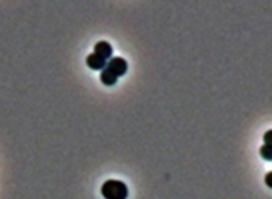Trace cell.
I'll return each mask as SVG.
<instances>
[{
    "instance_id": "6da1fadb",
    "label": "cell",
    "mask_w": 272,
    "mask_h": 199,
    "mask_svg": "<svg viewBox=\"0 0 272 199\" xmlns=\"http://www.w3.org/2000/svg\"><path fill=\"white\" fill-rule=\"evenodd\" d=\"M101 192L104 199H126L128 197V185L121 182V180L111 179L102 184Z\"/></svg>"
},
{
    "instance_id": "7a4b0ae2",
    "label": "cell",
    "mask_w": 272,
    "mask_h": 199,
    "mask_svg": "<svg viewBox=\"0 0 272 199\" xmlns=\"http://www.w3.org/2000/svg\"><path fill=\"white\" fill-rule=\"evenodd\" d=\"M106 69H108L114 77H118L119 79V77H123L128 72V63L121 56H114L106 63Z\"/></svg>"
},
{
    "instance_id": "3957f363",
    "label": "cell",
    "mask_w": 272,
    "mask_h": 199,
    "mask_svg": "<svg viewBox=\"0 0 272 199\" xmlns=\"http://www.w3.org/2000/svg\"><path fill=\"white\" fill-rule=\"evenodd\" d=\"M94 53L108 61L111 60V56H113V46H111L108 41H99L96 44V48H94Z\"/></svg>"
},
{
    "instance_id": "277c9868",
    "label": "cell",
    "mask_w": 272,
    "mask_h": 199,
    "mask_svg": "<svg viewBox=\"0 0 272 199\" xmlns=\"http://www.w3.org/2000/svg\"><path fill=\"white\" fill-rule=\"evenodd\" d=\"M85 63H87V67L88 69H92V70H104L106 69V61L104 58H101V56H97L96 53H90V55L87 56V60H85Z\"/></svg>"
},
{
    "instance_id": "5b68a950",
    "label": "cell",
    "mask_w": 272,
    "mask_h": 199,
    "mask_svg": "<svg viewBox=\"0 0 272 199\" xmlns=\"http://www.w3.org/2000/svg\"><path fill=\"white\" fill-rule=\"evenodd\" d=\"M101 82L109 87V85H114L116 82H118V77H114L108 69H104L101 72Z\"/></svg>"
},
{
    "instance_id": "8992f818",
    "label": "cell",
    "mask_w": 272,
    "mask_h": 199,
    "mask_svg": "<svg viewBox=\"0 0 272 199\" xmlns=\"http://www.w3.org/2000/svg\"><path fill=\"white\" fill-rule=\"evenodd\" d=\"M260 155H262V158H265V160H272V148H270V145H264V147L260 148Z\"/></svg>"
},
{
    "instance_id": "52a82bcc",
    "label": "cell",
    "mask_w": 272,
    "mask_h": 199,
    "mask_svg": "<svg viewBox=\"0 0 272 199\" xmlns=\"http://www.w3.org/2000/svg\"><path fill=\"white\" fill-rule=\"evenodd\" d=\"M270 135H272V131H270V129L264 135V145H270Z\"/></svg>"
},
{
    "instance_id": "ba28073f",
    "label": "cell",
    "mask_w": 272,
    "mask_h": 199,
    "mask_svg": "<svg viewBox=\"0 0 272 199\" xmlns=\"http://www.w3.org/2000/svg\"><path fill=\"white\" fill-rule=\"evenodd\" d=\"M270 175H272L270 172H267V174H265V184L267 185H270Z\"/></svg>"
}]
</instances>
